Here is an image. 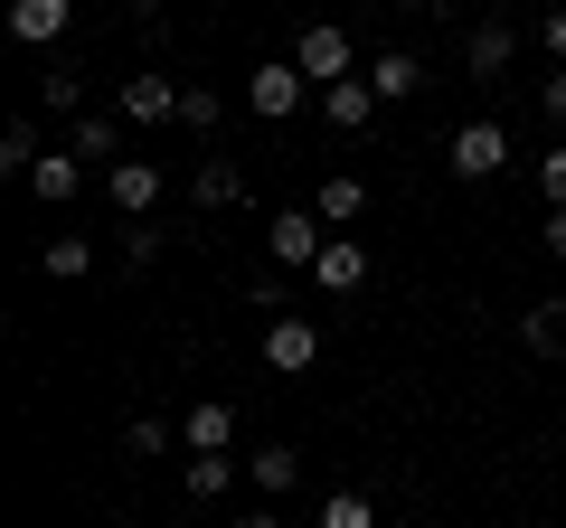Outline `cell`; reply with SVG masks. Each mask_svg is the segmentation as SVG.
Here are the masks:
<instances>
[{
  "label": "cell",
  "instance_id": "obj_9",
  "mask_svg": "<svg viewBox=\"0 0 566 528\" xmlns=\"http://www.w3.org/2000/svg\"><path fill=\"white\" fill-rule=\"evenodd\" d=\"M312 208H322L331 236H359V218H368V180H359V170H331V180L312 189Z\"/></svg>",
  "mask_w": 566,
  "mask_h": 528
},
{
  "label": "cell",
  "instance_id": "obj_18",
  "mask_svg": "<svg viewBox=\"0 0 566 528\" xmlns=\"http://www.w3.org/2000/svg\"><path fill=\"white\" fill-rule=\"evenodd\" d=\"M189 199H199V208H237V199H245V170L227 161V151H208L199 180H189Z\"/></svg>",
  "mask_w": 566,
  "mask_h": 528
},
{
  "label": "cell",
  "instance_id": "obj_21",
  "mask_svg": "<svg viewBox=\"0 0 566 528\" xmlns=\"http://www.w3.org/2000/svg\"><path fill=\"white\" fill-rule=\"evenodd\" d=\"M39 161H48V142H39V123L20 114V123H10V133H0V170H10V180H29V170H39Z\"/></svg>",
  "mask_w": 566,
  "mask_h": 528
},
{
  "label": "cell",
  "instance_id": "obj_13",
  "mask_svg": "<svg viewBox=\"0 0 566 528\" xmlns=\"http://www.w3.org/2000/svg\"><path fill=\"white\" fill-rule=\"evenodd\" d=\"M368 85H378V104H416L424 95V57L416 47H387V57H368Z\"/></svg>",
  "mask_w": 566,
  "mask_h": 528
},
{
  "label": "cell",
  "instance_id": "obj_31",
  "mask_svg": "<svg viewBox=\"0 0 566 528\" xmlns=\"http://www.w3.org/2000/svg\"><path fill=\"white\" fill-rule=\"evenodd\" d=\"M538 245H547V255H566V208H547V226H538Z\"/></svg>",
  "mask_w": 566,
  "mask_h": 528
},
{
  "label": "cell",
  "instance_id": "obj_11",
  "mask_svg": "<svg viewBox=\"0 0 566 528\" xmlns=\"http://www.w3.org/2000/svg\"><path fill=\"white\" fill-rule=\"evenodd\" d=\"M368 284V245L359 236H331L322 264H312V293H359Z\"/></svg>",
  "mask_w": 566,
  "mask_h": 528
},
{
  "label": "cell",
  "instance_id": "obj_8",
  "mask_svg": "<svg viewBox=\"0 0 566 528\" xmlns=\"http://www.w3.org/2000/svg\"><path fill=\"white\" fill-rule=\"evenodd\" d=\"M123 133H133L123 114H76V123H66V151H76L85 170H114L123 161Z\"/></svg>",
  "mask_w": 566,
  "mask_h": 528
},
{
  "label": "cell",
  "instance_id": "obj_25",
  "mask_svg": "<svg viewBox=\"0 0 566 528\" xmlns=\"http://www.w3.org/2000/svg\"><path fill=\"white\" fill-rule=\"evenodd\" d=\"M322 528H378V500H368V490H331V500H322Z\"/></svg>",
  "mask_w": 566,
  "mask_h": 528
},
{
  "label": "cell",
  "instance_id": "obj_27",
  "mask_svg": "<svg viewBox=\"0 0 566 528\" xmlns=\"http://www.w3.org/2000/svg\"><path fill=\"white\" fill-rule=\"evenodd\" d=\"M538 189H547V208H566V142L538 151Z\"/></svg>",
  "mask_w": 566,
  "mask_h": 528
},
{
  "label": "cell",
  "instance_id": "obj_34",
  "mask_svg": "<svg viewBox=\"0 0 566 528\" xmlns=\"http://www.w3.org/2000/svg\"><path fill=\"white\" fill-rule=\"evenodd\" d=\"M133 10H161V0H133Z\"/></svg>",
  "mask_w": 566,
  "mask_h": 528
},
{
  "label": "cell",
  "instance_id": "obj_26",
  "mask_svg": "<svg viewBox=\"0 0 566 528\" xmlns=\"http://www.w3.org/2000/svg\"><path fill=\"white\" fill-rule=\"evenodd\" d=\"M123 453H133V463H142V453H170V425H161V415H133V425H123Z\"/></svg>",
  "mask_w": 566,
  "mask_h": 528
},
{
  "label": "cell",
  "instance_id": "obj_15",
  "mask_svg": "<svg viewBox=\"0 0 566 528\" xmlns=\"http://www.w3.org/2000/svg\"><path fill=\"white\" fill-rule=\"evenodd\" d=\"M510 57H520V39H510V20H482V29L463 39V66H472V76H510Z\"/></svg>",
  "mask_w": 566,
  "mask_h": 528
},
{
  "label": "cell",
  "instance_id": "obj_14",
  "mask_svg": "<svg viewBox=\"0 0 566 528\" xmlns=\"http://www.w3.org/2000/svg\"><path fill=\"white\" fill-rule=\"evenodd\" d=\"M322 114L340 123V133H368V123H378V85H368V76H340V85H322Z\"/></svg>",
  "mask_w": 566,
  "mask_h": 528
},
{
  "label": "cell",
  "instance_id": "obj_3",
  "mask_svg": "<svg viewBox=\"0 0 566 528\" xmlns=\"http://www.w3.org/2000/svg\"><path fill=\"white\" fill-rule=\"evenodd\" d=\"M322 245H331V226H322V208H274V218H264V255L283 264V274H293V264H322Z\"/></svg>",
  "mask_w": 566,
  "mask_h": 528
},
{
  "label": "cell",
  "instance_id": "obj_32",
  "mask_svg": "<svg viewBox=\"0 0 566 528\" xmlns=\"http://www.w3.org/2000/svg\"><path fill=\"white\" fill-rule=\"evenodd\" d=\"M237 528H283V519H274V509H245V519H237Z\"/></svg>",
  "mask_w": 566,
  "mask_h": 528
},
{
  "label": "cell",
  "instance_id": "obj_7",
  "mask_svg": "<svg viewBox=\"0 0 566 528\" xmlns=\"http://www.w3.org/2000/svg\"><path fill=\"white\" fill-rule=\"evenodd\" d=\"M161 161H142V151H123V161L114 170H104V199H114L123 208V218H151V208H161Z\"/></svg>",
  "mask_w": 566,
  "mask_h": 528
},
{
  "label": "cell",
  "instance_id": "obj_20",
  "mask_svg": "<svg viewBox=\"0 0 566 528\" xmlns=\"http://www.w3.org/2000/svg\"><path fill=\"white\" fill-rule=\"evenodd\" d=\"M180 123H189V133H199L208 151H218V123H227V95H218V85H180Z\"/></svg>",
  "mask_w": 566,
  "mask_h": 528
},
{
  "label": "cell",
  "instance_id": "obj_4",
  "mask_svg": "<svg viewBox=\"0 0 566 528\" xmlns=\"http://www.w3.org/2000/svg\"><path fill=\"white\" fill-rule=\"evenodd\" d=\"M444 161H453V180H501L510 170V133L482 114V123H463V133L444 142Z\"/></svg>",
  "mask_w": 566,
  "mask_h": 528
},
{
  "label": "cell",
  "instance_id": "obj_1",
  "mask_svg": "<svg viewBox=\"0 0 566 528\" xmlns=\"http://www.w3.org/2000/svg\"><path fill=\"white\" fill-rule=\"evenodd\" d=\"M303 104H312V76L293 57H264L255 76H245V114H255V123H293Z\"/></svg>",
  "mask_w": 566,
  "mask_h": 528
},
{
  "label": "cell",
  "instance_id": "obj_16",
  "mask_svg": "<svg viewBox=\"0 0 566 528\" xmlns=\"http://www.w3.org/2000/svg\"><path fill=\"white\" fill-rule=\"evenodd\" d=\"M29 189H39L48 208H66V199H85V161H76V151H66V142H57V151H48V161H39V170H29Z\"/></svg>",
  "mask_w": 566,
  "mask_h": 528
},
{
  "label": "cell",
  "instance_id": "obj_22",
  "mask_svg": "<svg viewBox=\"0 0 566 528\" xmlns=\"http://www.w3.org/2000/svg\"><path fill=\"white\" fill-rule=\"evenodd\" d=\"M48 284H85V274H95V245H85V236H48Z\"/></svg>",
  "mask_w": 566,
  "mask_h": 528
},
{
  "label": "cell",
  "instance_id": "obj_24",
  "mask_svg": "<svg viewBox=\"0 0 566 528\" xmlns=\"http://www.w3.org/2000/svg\"><path fill=\"white\" fill-rule=\"evenodd\" d=\"M39 104H48V114H76V104H85V76H76V66H48V76H39Z\"/></svg>",
  "mask_w": 566,
  "mask_h": 528
},
{
  "label": "cell",
  "instance_id": "obj_23",
  "mask_svg": "<svg viewBox=\"0 0 566 528\" xmlns=\"http://www.w3.org/2000/svg\"><path fill=\"white\" fill-rule=\"evenodd\" d=\"M520 340L538 349V359H557V349H566V303H528V321H520Z\"/></svg>",
  "mask_w": 566,
  "mask_h": 528
},
{
  "label": "cell",
  "instance_id": "obj_29",
  "mask_svg": "<svg viewBox=\"0 0 566 528\" xmlns=\"http://www.w3.org/2000/svg\"><path fill=\"white\" fill-rule=\"evenodd\" d=\"M538 114L566 133V66H557V76H538Z\"/></svg>",
  "mask_w": 566,
  "mask_h": 528
},
{
  "label": "cell",
  "instance_id": "obj_2",
  "mask_svg": "<svg viewBox=\"0 0 566 528\" xmlns=\"http://www.w3.org/2000/svg\"><path fill=\"white\" fill-rule=\"evenodd\" d=\"M114 114L133 123V133H161V123H180V76H161V66H133L114 95Z\"/></svg>",
  "mask_w": 566,
  "mask_h": 528
},
{
  "label": "cell",
  "instance_id": "obj_30",
  "mask_svg": "<svg viewBox=\"0 0 566 528\" xmlns=\"http://www.w3.org/2000/svg\"><path fill=\"white\" fill-rule=\"evenodd\" d=\"M538 39H547V57L566 66V0H557V10H547V20H538Z\"/></svg>",
  "mask_w": 566,
  "mask_h": 528
},
{
  "label": "cell",
  "instance_id": "obj_28",
  "mask_svg": "<svg viewBox=\"0 0 566 528\" xmlns=\"http://www.w3.org/2000/svg\"><path fill=\"white\" fill-rule=\"evenodd\" d=\"M123 255H133V264H161V226L133 218V226H123Z\"/></svg>",
  "mask_w": 566,
  "mask_h": 528
},
{
  "label": "cell",
  "instance_id": "obj_12",
  "mask_svg": "<svg viewBox=\"0 0 566 528\" xmlns=\"http://www.w3.org/2000/svg\"><path fill=\"white\" fill-rule=\"evenodd\" d=\"M180 444L189 453H227L237 444V406H227V397H199V406L180 415Z\"/></svg>",
  "mask_w": 566,
  "mask_h": 528
},
{
  "label": "cell",
  "instance_id": "obj_33",
  "mask_svg": "<svg viewBox=\"0 0 566 528\" xmlns=\"http://www.w3.org/2000/svg\"><path fill=\"white\" fill-rule=\"evenodd\" d=\"M416 10H453V0H416Z\"/></svg>",
  "mask_w": 566,
  "mask_h": 528
},
{
  "label": "cell",
  "instance_id": "obj_6",
  "mask_svg": "<svg viewBox=\"0 0 566 528\" xmlns=\"http://www.w3.org/2000/svg\"><path fill=\"white\" fill-rule=\"evenodd\" d=\"M293 66H303L312 85H340V76H359V57H349V29H331V20H312L303 39H293Z\"/></svg>",
  "mask_w": 566,
  "mask_h": 528
},
{
  "label": "cell",
  "instance_id": "obj_10",
  "mask_svg": "<svg viewBox=\"0 0 566 528\" xmlns=\"http://www.w3.org/2000/svg\"><path fill=\"white\" fill-rule=\"evenodd\" d=\"M76 29V0H10V39L20 47H57Z\"/></svg>",
  "mask_w": 566,
  "mask_h": 528
},
{
  "label": "cell",
  "instance_id": "obj_5",
  "mask_svg": "<svg viewBox=\"0 0 566 528\" xmlns=\"http://www.w3.org/2000/svg\"><path fill=\"white\" fill-rule=\"evenodd\" d=\"M312 359H322V321H303V311H274V321H264V368H274V378H303Z\"/></svg>",
  "mask_w": 566,
  "mask_h": 528
},
{
  "label": "cell",
  "instance_id": "obj_19",
  "mask_svg": "<svg viewBox=\"0 0 566 528\" xmlns=\"http://www.w3.org/2000/svg\"><path fill=\"white\" fill-rule=\"evenodd\" d=\"M245 482V463H227V453H189V500H227V490H237Z\"/></svg>",
  "mask_w": 566,
  "mask_h": 528
},
{
  "label": "cell",
  "instance_id": "obj_17",
  "mask_svg": "<svg viewBox=\"0 0 566 528\" xmlns=\"http://www.w3.org/2000/svg\"><path fill=\"white\" fill-rule=\"evenodd\" d=\"M245 482H255L264 500H283V490L303 482V453H293V444H264V453H245Z\"/></svg>",
  "mask_w": 566,
  "mask_h": 528
}]
</instances>
